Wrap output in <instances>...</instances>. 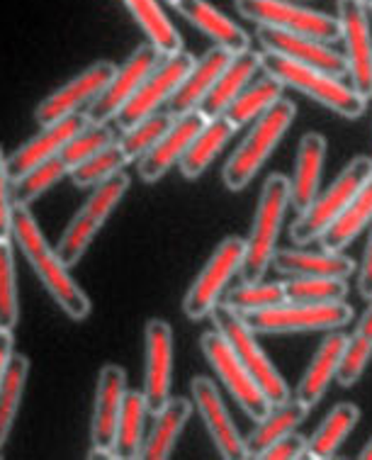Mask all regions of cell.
Returning <instances> with one entry per match:
<instances>
[{
    "instance_id": "4dcf8cb0",
    "label": "cell",
    "mask_w": 372,
    "mask_h": 460,
    "mask_svg": "<svg viewBox=\"0 0 372 460\" xmlns=\"http://www.w3.org/2000/svg\"><path fill=\"white\" fill-rule=\"evenodd\" d=\"M372 222V176L368 183L353 195L348 208L339 215V219L322 234L323 252H343L348 243H353L360 236L365 226Z\"/></svg>"
},
{
    "instance_id": "e0dca14e",
    "label": "cell",
    "mask_w": 372,
    "mask_h": 460,
    "mask_svg": "<svg viewBox=\"0 0 372 460\" xmlns=\"http://www.w3.org/2000/svg\"><path fill=\"white\" fill-rule=\"evenodd\" d=\"M115 64L112 61L100 59L93 66L71 78L68 84L47 95L44 101L34 108V122L41 127L51 125L57 119H64L68 115H74L81 108H88L98 101V95L105 91V85L110 84V78L115 75Z\"/></svg>"
},
{
    "instance_id": "7a4b0ae2",
    "label": "cell",
    "mask_w": 372,
    "mask_h": 460,
    "mask_svg": "<svg viewBox=\"0 0 372 460\" xmlns=\"http://www.w3.org/2000/svg\"><path fill=\"white\" fill-rule=\"evenodd\" d=\"M261 68L265 74L275 75L282 85L305 93L312 101L329 108L331 112H336L341 118L358 119L368 108V101L363 95H358L353 85L343 84L339 75H331L314 66L292 61L282 54H275V51L261 54Z\"/></svg>"
},
{
    "instance_id": "f35d334b",
    "label": "cell",
    "mask_w": 372,
    "mask_h": 460,
    "mask_svg": "<svg viewBox=\"0 0 372 460\" xmlns=\"http://www.w3.org/2000/svg\"><path fill=\"white\" fill-rule=\"evenodd\" d=\"M282 302H288L285 283H263V280H251V283L244 280L241 285L232 288L224 297V305H229L239 314L270 310V307H278Z\"/></svg>"
},
{
    "instance_id": "d590c367",
    "label": "cell",
    "mask_w": 372,
    "mask_h": 460,
    "mask_svg": "<svg viewBox=\"0 0 372 460\" xmlns=\"http://www.w3.org/2000/svg\"><path fill=\"white\" fill-rule=\"evenodd\" d=\"M27 377H30V358L25 353H13L5 376L0 380V451L15 424L20 402L25 394Z\"/></svg>"
},
{
    "instance_id": "603a6c76",
    "label": "cell",
    "mask_w": 372,
    "mask_h": 460,
    "mask_svg": "<svg viewBox=\"0 0 372 460\" xmlns=\"http://www.w3.org/2000/svg\"><path fill=\"white\" fill-rule=\"evenodd\" d=\"M232 51L224 49L219 44H215L212 49H207L199 59H195L192 68L188 75L182 78V84L178 85V91L168 102V112L173 115H182V112H190V110L199 108V102L205 98L209 88L215 85L226 64L232 61Z\"/></svg>"
},
{
    "instance_id": "f907efd6",
    "label": "cell",
    "mask_w": 372,
    "mask_h": 460,
    "mask_svg": "<svg viewBox=\"0 0 372 460\" xmlns=\"http://www.w3.org/2000/svg\"><path fill=\"white\" fill-rule=\"evenodd\" d=\"M165 3H171V5H175V3H178V0H165Z\"/></svg>"
},
{
    "instance_id": "d4e9b609",
    "label": "cell",
    "mask_w": 372,
    "mask_h": 460,
    "mask_svg": "<svg viewBox=\"0 0 372 460\" xmlns=\"http://www.w3.org/2000/svg\"><path fill=\"white\" fill-rule=\"evenodd\" d=\"M348 336L341 332H333L319 343L314 358L309 363V368L305 370V376L299 380L295 397L299 402H305L306 407H314L316 402L322 400L323 393L329 390L331 380L339 376V366L346 353Z\"/></svg>"
},
{
    "instance_id": "681fc988",
    "label": "cell",
    "mask_w": 372,
    "mask_h": 460,
    "mask_svg": "<svg viewBox=\"0 0 372 460\" xmlns=\"http://www.w3.org/2000/svg\"><path fill=\"white\" fill-rule=\"evenodd\" d=\"M360 458H363V460H372V438H370V444H368L363 448V453H360Z\"/></svg>"
},
{
    "instance_id": "7c38bea8",
    "label": "cell",
    "mask_w": 372,
    "mask_h": 460,
    "mask_svg": "<svg viewBox=\"0 0 372 460\" xmlns=\"http://www.w3.org/2000/svg\"><path fill=\"white\" fill-rule=\"evenodd\" d=\"M192 64H195V57L185 49L164 57L161 64L146 75V81L139 85V91L134 93L132 101L120 110V115L115 118L117 125L127 129V127L137 125L139 119L158 112L161 105H168L178 91V85L182 84V78L192 68Z\"/></svg>"
},
{
    "instance_id": "ab89813d",
    "label": "cell",
    "mask_w": 372,
    "mask_h": 460,
    "mask_svg": "<svg viewBox=\"0 0 372 460\" xmlns=\"http://www.w3.org/2000/svg\"><path fill=\"white\" fill-rule=\"evenodd\" d=\"M127 164H129V159L124 154L122 144L115 142L105 146L102 151H98V154H93L88 161H83L75 168H71L68 176H71L75 188H95L102 181H108L115 173H120Z\"/></svg>"
},
{
    "instance_id": "83f0119b",
    "label": "cell",
    "mask_w": 372,
    "mask_h": 460,
    "mask_svg": "<svg viewBox=\"0 0 372 460\" xmlns=\"http://www.w3.org/2000/svg\"><path fill=\"white\" fill-rule=\"evenodd\" d=\"M273 268L282 276H326V278H348L356 270L353 259H348L341 252H275Z\"/></svg>"
},
{
    "instance_id": "7dc6e473",
    "label": "cell",
    "mask_w": 372,
    "mask_h": 460,
    "mask_svg": "<svg viewBox=\"0 0 372 460\" xmlns=\"http://www.w3.org/2000/svg\"><path fill=\"white\" fill-rule=\"evenodd\" d=\"M358 293L363 295L365 300H372V229H370V239H368V243H365L363 266H360V280H358Z\"/></svg>"
},
{
    "instance_id": "cb8c5ba5",
    "label": "cell",
    "mask_w": 372,
    "mask_h": 460,
    "mask_svg": "<svg viewBox=\"0 0 372 460\" xmlns=\"http://www.w3.org/2000/svg\"><path fill=\"white\" fill-rule=\"evenodd\" d=\"M323 159H326V139L319 132H306L299 139L295 176L289 181V205L305 212L319 195Z\"/></svg>"
},
{
    "instance_id": "836d02e7",
    "label": "cell",
    "mask_w": 372,
    "mask_h": 460,
    "mask_svg": "<svg viewBox=\"0 0 372 460\" xmlns=\"http://www.w3.org/2000/svg\"><path fill=\"white\" fill-rule=\"evenodd\" d=\"M282 88L285 85L275 78V75L265 74L261 81L246 85L244 91L239 93V98L226 108L224 118L229 119L236 129L246 125H253L265 110L270 108L273 102H278L282 98Z\"/></svg>"
},
{
    "instance_id": "f5cc1de1",
    "label": "cell",
    "mask_w": 372,
    "mask_h": 460,
    "mask_svg": "<svg viewBox=\"0 0 372 460\" xmlns=\"http://www.w3.org/2000/svg\"><path fill=\"white\" fill-rule=\"evenodd\" d=\"M370 13H372V5H370Z\"/></svg>"
},
{
    "instance_id": "d6a6232c",
    "label": "cell",
    "mask_w": 372,
    "mask_h": 460,
    "mask_svg": "<svg viewBox=\"0 0 372 460\" xmlns=\"http://www.w3.org/2000/svg\"><path fill=\"white\" fill-rule=\"evenodd\" d=\"M146 417H149V407H146L144 393H134L132 390V393L124 394L122 411H120V421H117L115 434L117 458H141V446L146 441V436H144Z\"/></svg>"
},
{
    "instance_id": "4fadbf2b",
    "label": "cell",
    "mask_w": 372,
    "mask_h": 460,
    "mask_svg": "<svg viewBox=\"0 0 372 460\" xmlns=\"http://www.w3.org/2000/svg\"><path fill=\"white\" fill-rule=\"evenodd\" d=\"M173 385V329L165 319H149L144 327V400L151 417L171 402Z\"/></svg>"
},
{
    "instance_id": "c3c4849f",
    "label": "cell",
    "mask_w": 372,
    "mask_h": 460,
    "mask_svg": "<svg viewBox=\"0 0 372 460\" xmlns=\"http://www.w3.org/2000/svg\"><path fill=\"white\" fill-rule=\"evenodd\" d=\"M13 349H15L13 332H8V329H0V380H3V376H5V368H8L10 358H13Z\"/></svg>"
},
{
    "instance_id": "f1b7e54d",
    "label": "cell",
    "mask_w": 372,
    "mask_h": 460,
    "mask_svg": "<svg viewBox=\"0 0 372 460\" xmlns=\"http://www.w3.org/2000/svg\"><path fill=\"white\" fill-rule=\"evenodd\" d=\"M192 414V402L188 397H171L164 411L156 414V424L146 436L141 446V458L144 460H165L171 458L178 436L188 424Z\"/></svg>"
},
{
    "instance_id": "f6af8a7d",
    "label": "cell",
    "mask_w": 372,
    "mask_h": 460,
    "mask_svg": "<svg viewBox=\"0 0 372 460\" xmlns=\"http://www.w3.org/2000/svg\"><path fill=\"white\" fill-rule=\"evenodd\" d=\"M306 448H309V438L299 434L282 436L280 441H275L268 451L261 456V460H297L306 458Z\"/></svg>"
},
{
    "instance_id": "f546056e",
    "label": "cell",
    "mask_w": 372,
    "mask_h": 460,
    "mask_svg": "<svg viewBox=\"0 0 372 460\" xmlns=\"http://www.w3.org/2000/svg\"><path fill=\"white\" fill-rule=\"evenodd\" d=\"M236 132V127L224 118H212L207 119V125L199 129V134L192 139V144L188 146V151L182 154L181 159V173L182 178L188 181H195L205 173L209 164L217 159V154L224 149V144H229V139Z\"/></svg>"
},
{
    "instance_id": "2e32d148",
    "label": "cell",
    "mask_w": 372,
    "mask_h": 460,
    "mask_svg": "<svg viewBox=\"0 0 372 460\" xmlns=\"http://www.w3.org/2000/svg\"><path fill=\"white\" fill-rule=\"evenodd\" d=\"M370 5L365 0H339L341 40L346 42L350 85L365 101L372 95V32Z\"/></svg>"
},
{
    "instance_id": "30bf717a",
    "label": "cell",
    "mask_w": 372,
    "mask_h": 460,
    "mask_svg": "<svg viewBox=\"0 0 372 460\" xmlns=\"http://www.w3.org/2000/svg\"><path fill=\"white\" fill-rule=\"evenodd\" d=\"M199 349H202V356L207 358V363L215 368L224 387L229 390L234 400L239 402V407L246 411L248 417L258 421L270 411V407H273L270 400L265 397L261 385L248 373L246 366L241 363L239 353L234 351V346L226 341V336L222 332H217V329L205 332L199 336Z\"/></svg>"
},
{
    "instance_id": "7bdbcfd3",
    "label": "cell",
    "mask_w": 372,
    "mask_h": 460,
    "mask_svg": "<svg viewBox=\"0 0 372 460\" xmlns=\"http://www.w3.org/2000/svg\"><path fill=\"white\" fill-rule=\"evenodd\" d=\"M173 112H154L149 118L139 119L137 125L127 127L122 134V144L124 154L129 161H139L146 151L154 146V144L168 132V127L173 125Z\"/></svg>"
},
{
    "instance_id": "ee69618b",
    "label": "cell",
    "mask_w": 372,
    "mask_h": 460,
    "mask_svg": "<svg viewBox=\"0 0 372 460\" xmlns=\"http://www.w3.org/2000/svg\"><path fill=\"white\" fill-rule=\"evenodd\" d=\"M20 319V300H17L15 256L8 239H0V329L17 327Z\"/></svg>"
},
{
    "instance_id": "bcb514c9",
    "label": "cell",
    "mask_w": 372,
    "mask_h": 460,
    "mask_svg": "<svg viewBox=\"0 0 372 460\" xmlns=\"http://www.w3.org/2000/svg\"><path fill=\"white\" fill-rule=\"evenodd\" d=\"M13 234V200H10V176L5 166V156L0 149V239H10Z\"/></svg>"
},
{
    "instance_id": "52a82bcc",
    "label": "cell",
    "mask_w": 372,
    "mask_h": 460,
    "mask_svg": "<svg viewBox=\"0 0 372 460\" xmlns=\"http://www.w3.org/2000/svg\"><path fill=\"white\" fill-rule=\"evenodd\" d=\"M256 334H295V332H331L353 319L346 302H282L270 310L244 314Z\"/></svg>"
},
{
    "instance_id": "484cf974",
    "label": "cell",
    "mask_w": 372,
    "mask_h": 460,
    "mask_svg": "<svg viewBox=\"0 0 372 460\" xmlns=\"http://www.w3.org/2000/svg\"><path fill=\"white\" fill-rule=\"evenodd\" d=\"M309 410L312 407H306L305 402H299L297 397L295 400L289 397V400L273 404L263 419H258L256 429L244 438L246 458H261L275 441H280L282 436L292 434L305 421Z\"/></svg>"
},
{
    "instance_id": "60d3db41",
    "label": "cell",
    "mask_w": 372,
    "mask_h": 460,
    "mask_svg": "<svg viewBox=\"0 0 372 460\" xmlns=\"http://www.w3.org/2000/svg\"><path fill=\"white\" fill-rule=\"evenodd\" d=\"M115 142H120V134H117L115 127L108 125V122H100V125L88 122L81 132L74 134V137L68 139L66 146L61 149L58 156H61V161H64L68 166V171H71V168H75L78 164H83V161L91 159L93 154H98V151H102L105 146H110V144Z\"/></svg>"
},
{
    "instance_id": "816d5d0a",
    "label": "cell",
    "mask_w": 372,
    "mask_h": 460,
    "mask_svg": "<svg viewBox=\"0 0 372 460\" xmlns=\"http://www.w3.org/2000/svg\"><path fill=\"white\" fill-rule=\"evenodd\" d=\"M365 3H368V5H372V0H365Z\"/></svg>"
},
{
    "instance_id": "8d00e7d4",
    "label": "cell",
    "mask_w": 372,
    "mask_h": 460,
    "mask_svg": "<svg viewBox=\"0 0 372 460\" xmlns=\"http://www.w3.org/2000/svg\"><path fill=\"white\" fill-rule=\"evenodd\" d=\"M64 176H68V166L61 161V156H54V159L34 166L32 171H27L15 181H10L13 208H30L40 195L47 193L51 185L58 183Z\"/></svg>"
},
{
    "instance_id": "ba28073f",
    "label": "cell",
    "mask_w": 372,
    "mask_h": 460,
    "mask_svg": "<svg viewBox=\"0 0 372 460\" xmlns=\"http://www.w3.org/2000/svg\"><path fill=\"white\" fill-rule=\"evenodd\" d=\"M209 319L215 324L217 332H222L226 336V341L232 343L234 351L239 353L241 363L246 366L248 373L253 376L261 390L265 393V397L270 400V404H278V402L289 400V387L285 383V377L278 373V368L273 366V360L265 356V351L258 346L256 332L248 327L244 314H239L236 310H232L229 305L219 302L215 310L209 312Z\"/></svg>"
},
{
    "instance_id": "3957f363",
    "label": "cell",
    "mask_w": 372,
    "mask_h": 460,
    "mask_svg": "<svg viewBox=\"0 0 372 460\" xmlns=\"http://www.w3.org/2000/svg\"><path fill=\"white\" fill-rule=\"evenodd\" d=\"M295 115H297L295 102L280 98L253 122L251 132L246 134V139L236 146V151H234L222 168V181L226 190L241 193L256 178L258 171L263 168L265 159L273 154L275 146L288 134Z\"/></svg>"
},
{
    "instance_id": "44dd1931",
    "label": "cell",
    "mask_w": 372,
    "mask_h": 460,
    "mask_svg": "<svg viewBox=\"0 0 372 460\" xmlns=\"http://www.w3.org/2000/svg\"><path fill=\"white\" fill-rule=\"evenodd\" d=\"M91 119L85 112H74L64 119H57L51 125L41 127V132L32 139H27L17 151H13V156L5 159V166H8L10 181H15L27 171H32L34 166H40L44 161L54 159L61 154V149L66 146V142L78 134L83 127L88 125Z\"/></svg>"
},
{
    "instance_id": "6da1fadb",
    "label": "cell",
    "mask_w": 372,
    "mask_h": 460,
    "mask_svg": "<svg viewBox=\"0 0 372 460\" xmlns=\"http://www.w3.org/2000/svg\"><path fill=\"white\" fill-rule=\"evenodd\" d=\"M13 236L41 285L51 295V300L58 305V310L74 322L88 319L93 310L88 295L83 293L81 285L71 278L68 266L58 259L57 249H51V243L41 234L37 219L27 208H13Z\"/></svg>"
},
{
    "instance_id": "9a60e30c",
    "label": "cell",
    "mask_w": 372,
    "mask_h": 460,
    "mask_svg": "<svg viewBox=\"0 0 372 460\" xmlns=\"http://www.w3.org/2000/svg\"><path fill=\"white\" fill-rule=\"evenodd\" d=\"M161 51L154 44H141L132 51V57L124 61L122 66L115 68V75L110 78V84L105 85V91L100 93L98 101L88 105L85 115L91 122L100 125V122H110L120 115V110L132 101V95L139 91V85L146 81V75L161 64Z\"/></svg>"
},
{
    "instance_id": "e575fe53",
    "label": "cell",
    "mask_w": 372,
    "mask_h": 460,
    "mask_svg": "<svg viewBox=\"0 0 372 460\" xmlns=\"http://www.w3.org/2000/svg\"><path fill=\"white\" fill-rule=\"evenodd\" d=\"M129 15L137 20V25L141 27V32L149 37V42L156 47L161 54H175L182 49L181 32L171 25V20L165 17V13L158 8L156 0H122Z\"/></svg>"
},
{
    "instance_id": "277c9868",
    "label": "cell",
    "mask_w": 372,
    "mask_h": 460,
    "mask_svg": "<svg viewBox=\"0 0 372 460\" xmlns=\"http://www.w3.org/2000/svg\"><path fill=\"white\" fill-rule=\"evenodd\" d=\"M289 205V181L282 173L268 176L263 183L261 198H258L256 217L251 226V236L246 242V256L241 266V278L244 280H263L268 266H273L275 246L280 236L282 219Z\"/></svg>"
},
{
    "instance_id": "7402d4cb",
    "label": "cell",
    "mask_w": 372,
    "mask_h": 460,
    "mask_svg": "<svg viewBox=\"0 0 372 460\" xmlns=\"http://www.w3.org/2000/svg\"><path fill=\"white\" fill-rule=\"evenodd\" d=\"M261 68V54L253 49L236 51L232 57V61L226 64L219 78L215 81V85L209 88L202 102H199V110L207 119L222 118L226 108L232 105L239 93L251 84V78L256 75V71Z\"/></svg>"
},
{
    "instance_id": "74e56055",
    "label": "cell",
    "mask_w": 372,
    "mask_h": 460,
    "mask_svg": "<svg viewBox=\"0 0 372 460\" xmlns=\"http://www.w3.org/2000/svg\"><path fill=\"white\" fill-rule=\"evenodd\" d=\"M372 358V300L368 305V310L358 322L356 332L353 336H348V346L346 353H343V360L339 366V380L341 387H350L356 385L363 370L368 368V363Z\"/></svg>"
},
{
    "instance_id": "5b68a950",
    "label": "cell",
    "mask_w": 372,
    "mask_h": 460,
    "mask_svg": "<svg viewBox=\"0 0 372 460\" xmlns=\"http://www.w3.org/2000/svg\"><path fill=\"white\" fill-rule=\"evenodd\" d=\"M127 190H129V176L124 171H120V173L93 188L88 200L83 202L81 209L75 212L74 219L68 222L64 234L58 239V243L54 246L58 259L64 261L68 268L75 266L85 256L95 234L102 229L105 219L112 215V209L120 205Z\"/></svg>"
},
{
    "instance_id": "8992f818",
    "label": "cell",
    "mask_w": 372,
    "mask_h": 460,
    "mask_svg": "<svg viewBox=\"0 0 372 460\" xmlns=\"http://www.w3.org/2000/svg\"><path fill=\"white\" fill-rule=\"evenodd\" d=\"M370 176L372 159H368V156H356L350 164H346L339 178L329 185V190L316 195V200L305 212H299L297 222L289 226L292 242L309 243L314 239H322L323 232L339 219L341 212L348 208V202L353 200V195L368 183Z\"/></svg>"
},
{
    "instance_id": "d6986e66",
    "label": "cell",
    "mask_w": 372,
    "mask_h": 460,
    "mask_svg": "<svg viewBox=\"0 0 372 460\" xmlns=\"http://www.w3.org/2000/svg\"><path fill=\"white\" fill-rule=\"evenodd\" d=\"M192 402L198 407L199 417L205 421V429L212 444L217 446L219 456L226 460L246 458V446L241 438L239 429L229 417V411L224 407V400L217 385L205 376H195L190 383Z\"/></svg>"
},
{
    "instance_id": "ac0fdd59",
    "label": "cell",
    "mask_w": 372,
    "mask_h": 460,
    "mask_svg": "<svg viewBox=\"0 0 372 460\" xmlns=\"http://www.w3.org/2000/svg\"><path fill=\"white\" fill-rule=\"evenodd\" d=\"M207 125V118L202 110L195 108L190 112L175 115L173 125L168 127V132L151 146L137 164V173L144 183H156L171 171V166L181 164L182 154L188 151L192 139L198 137L199 129Z\"/></svg>"
},
{
    "instance_id": "8fae6325",
    "label": "cell",
    "mask_w": 372,
    "mask_h": 460,
    "mask_svg": "<svg viewBox=\"0 0 372 460\" xmlns=\"http://www.w3.org/2000/svg\"><path fill=\"white\" fill-rule=\"evenodd\" d=\"M236 10L256 25L306 34L329 44L341 40V22L336 17L305 8L299 0H236Z\"/></svg>"
},
{
    "instance_id": "1f68e13d",
    "label": "cell",
    "mask_w": 372,
    "mask_h": 460,
    "mask_svg": "<svg viewBox=\"0 0 372 460\" xmlns=\"http://www.w3.org/2000/svg\"><path fill=\"white\" fill-rule=\"evenodd\" d=\"M360 410L353 402H341L333 410L326 414L319 429H316L312 438H309V448H306V458L314 460H329L336 456L339 446L346 441V436L356 429Z\"/></svg>"
},
{
    "instance_id": "4316f807",
    "label": "cell",
    "mask_w": 372,
    "mask_h": 460,
    "mask_svg": "<svg viewBox=\"0 0 372 460\" xmlns=\"http://www.w3.org/2000/svg\"><path fill=\"white\" fill-rule=\"evenodd\" d=\"M175 8L190 25L198 27L199 32L207 34L212 42L224 49H229L232 54L248 49V44H251L248 34L234 20L219 13L215 5H209L207 0H178Z\"/></svg>"
},
{
    "instance_id": "ffe728a7",
    "label": "cell",
    "mask_w": 372,
    "mask_h": 460,
    "mask_svg": "<svg viewBox=\"0 0 372 460\" xmlns=\"http://www.w3.org/2000/svg\"><path fill=\"white\" fill-rule=\"evenodd\" d=\"M258 42L263 44L265 51H275V54H282L288 59L314 66L331 75H339V78L348 71V61L343 54L331 49L329 42L306 37V34L285 32L278 27L261 25L258 27Z\"/></svg>"
},
{
    "instance_id": "b9f144b4",
    "label": "cell",
    "mask_w": 372,
    "mask_h": 460,
    "mask_svg": "<svg viewBox=\"0 0 372 460\" xmlns=\"http://www.w3.org/2000/svg\"><path fill=\"white\" fill-rule=\"evenodd\" d=\"M288 302H341L346 300V278L326 276H292L285 283Z\"/></svg>"
},
{
    "instance_id": "9c48e42d",
    "label": "cell",
    "mask_w": 372,
    "mask_h": 460,
    "mask_svg": "<svg viewBox=\"0 0 372 460\" xmlns=\"http://www.w3.org/2000/svg\"><path fill=\"white\" fill-rule=\"evenodd\" d=\"M244 256H246V242L241 236L222 239L205 268L199 270V276L188 288L182 300V314L192 322L209 317V312L222 300L226 283L232 280L234 273H241Z\"/></svg>"
},
{
    "instance_id": "5bb4252c",
    "label": "cell",
    "mask_w": 372,
    "mask_h": 460,
    "mask_svg": "<svg viewBox=\"0 0 372 460\" xmlns=\"http://www.w3.org/2000/svg\"><path fill=\"white\" fill-rule=\"evenodd\" d=\"M127 394V373L117 363H105L98 373L91 417V453L88 458H117L115 434Z\"/></svg>"
}]
</instances>
